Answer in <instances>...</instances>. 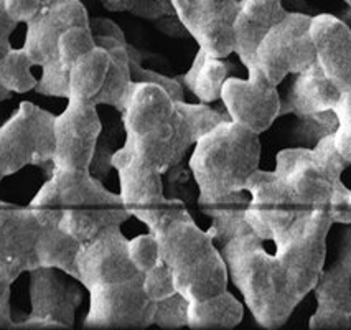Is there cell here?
<instances>
[{
    "instance_id": "6da1fadb",
    "label": "cell",
    "mask_w": 351,
    "mask_h": 330,
    "mask_svg": "<svg viewBox=\"0 0 351 330\" xmlns=\"http://www.w3.org/2000/svg\"><path fill=\"white\" fill-rule=\"evenodd\" d=\"M124 148L111 158L119 174L121 197L128 210L162 200V175L171 162L173 101L155 84L134 83L122 113Z\"/></svg>"
},
{
    "instance_id": "7a4b0ae2",
    "label": "cell",
    "mask_w": 351,
    "mask_h": 330,
    "mask_svg": "<svg viewBox=\"0 0 351 330\" xmlns=\"http://www.w3.org/2000/svg\"><path fill=\"white\" fill-rule=\"evenodd\" d=\"M129 213L149 226L160 258L171 272L175 291L189 303H202L228 291V268L221 252L182 200L163 197L134 207Z\"/></svg>"
},
{
    "instance_id": "3957f363",
    "label": "cell",
    "mask_w": 351,
    "mask_h": 330,
    "mask_svg": "<svg viewBox=\"0 0 351 330\" xmlns=\"http://www.w3.org/2000/svg\"><path fill=\"white\" fill-rule=\"evenodd\" d=\"M28 207L40 222L58 223L80 243L132 218L121 193L106 189L91 172L53 174Z\"/></svg>"
},
{
    "instance_id": "277c9868",
    "label": "cell",
    "mask_w": 351,
    "mask_h": 330,
    "mask_svg": "<svg viewBox=\"0 0 351 330\" xmlns=\"http://www.w3.org/2000/svg\"><path fill=\"white\" fill-rule=\"evenodd\" d=\"M263 243L246 226L219 244V252L228 276L241 291L257 324L276 330L287 324L300 300L292 292L277 256L269 255Z\"/></svg>"
},
{
    "instance_id": "5b68a950",
    "label": "cell",
    "mask_w": 351,
    "mask_h": 330,
    "mask_svg": "<svg viewBox=\"0 0 351 330\" xmlns=\"http://www.w3.org/2000/svg\"><path fill=\"white\" fill-rule=\"evenodd\" d=\"M350 165L333 145V136H324L313 149H284L277 154L274 172L282 178L302 211L326 210L333 223L351 222V195L341 182Z\"/></svg>"
},
{
    "instance_id": "8992f818",
    "label": "cell",
    "mask_w": 351,
    "mask_h": 330,
    "mask_svg": "<svg viewBox=\"0 0 351 330\" xmlns=\"http://www.w3.org/2000/svg\"><path fill=\"white\" fill-rule=\"evenodd\" d=\"M261 141L236 122L224 121L195 144L190 169L199 189V203L244 191L247 178L259 169Z\"/></svg>"
},
{
    "instance_id": "52a82bcc",
    "label": "cell",
    "mask_w": 351,
    "mask_h": 330,
    "mask_svg": "<svg viewBox=\"0 0 351 330\" xmlns=\"http://www.w3.org/2000/svg\"><path fill=\"white\" fill-rule=\"evenodd\" d=\"M332 225V215L326 210L304 211L285 233L274 239L277 259L299 300L312 292L324 271L326 236Z\"/></svg>"
},
{
    "instance_id": "ba28073f",
    "label": "cell",
    "mask_w": 351,
    "mask_h": 330,
    "mask_svg": "<svg viewBox=\"0 0 351 330\" xmlns=\"http://www.w3.org/2000/svg\"><path fill=\"white\" fill-rule=\"evenodd\" d=\"M55 152V116L23 101L0 126V182L27 165H45Z\"/></svg>"
},
{
    "instance_id": "9c48e42d",
    "label": "cell",
    "mask_w": 351,
    "mask_h": 330,
    "mask_svg": "<svg viewBox=\"0 0 351 330\" xmlns=\"http://www.w3.org/2000/svg\"><path fill=\"white\" fill-rule=\"evenodd\" d=\"M101 126L96 104L83 97H68V106L55 116L53 174L91 172Z\"/></svg>"
},
{
    "instance_id": "30bf717a",
    "label": "cell",
    "mask_w": 351,
    "mask_h": 330,
    "mask_svg": "<svg viewBox=\"0 0 351 330\" xmlns=\"http://www.w3.org/2000/svg\"><path fill=\"white\" fill-rule=\"evenodd\" d=\"M310 19V15L287 12L257 48L254 64L274 86H279L287 75H297L315 61V48L308 30Z\"/></svg>"
},
{
    "instance_id": "8fae6325",
    "label": "cell",
    "mask_w": 351,
    "mask_h": 330,
    "mask_svg": "<svg viewBox=\"0 0 351 330\" xmlns=\"http://www.w3.org/2000/svg\"><path fill=\"white\" fill-rule=\"evenodd\" d=\"M141 272L130 259L129 239L122 235L119 225L104 228L91 239L80 244L75 279L80 281L88 292L124 284L137 278Z\"/></svg>"
},
{
    "instance_id": "7c38bea8",
    "label": "cell",
    "mask_w": 351,
    "mask_h": 330,
    "mask_svg": "<svg viewBox=\"0 0 351 330\" xmlns=\"http://www.w3.org/2000/svg\"><path fill=\"white\" fill-rule=\"evenodd\" d=\"M155 303L144 291V272L117 286L89 291V311L84 329H147L154 325Z\"/></svg>"
},
{
    "instance_id": "4fadbf2b",
    "label": "cell",
    "mask_w": 351,
    "mask_h": 330,
    "mask_svg": "<svg viewBox=\"0 0 351 330\" xmlns=\"http://www.w3.org/2000/svg\"><path fill=\"white\" fill-rule=\"evenodd\" d=\"M244 190L251 195L244 215L246 223L263 241H274L289 230L293 220L304 213L276 172L257 169L247 178Z\"/></svg>"
},
{
    "instance_id": "5bb4252c",
    "label": "cell",
    "mask_w": 351,
    "mask_h": 330,
    "mask_svg": "<svg viewBox=\"0 0 351 330\" xmlns=\"http://www.w3.org/2000/svg\"><path fill=\"white\" fill-rule=\"evenodd\" d=\"M175 15L198 47L216 58L234 51V20L239 0H170Z\"/></svg>"
},
{
    "instance_id": "9a60e30c",
    "label": "cell",
    "mask_w": 351,
    "mask_h": 330,
    "mask_svg": "<svg viewBox=\"0 0 351 330\" xmlns=\"http://www.w3.org/2000/svg\"><path fill=\"white\" fill-rule=\"evenodd\" d=\"M249 78H226L221 97L232 122L256 134H263L280 116V96L277 86L267 80L259 67L249 68Z\"/></svg>"
},
{
    "instance_id": "2e32d148",
    "label": "cell",
    "mask_w": 351,
    "mask_h": 330,
    "mask_svg": "<svg viewBox=\"0 0 351 330\" xmlns=\"http://www.w3.org/2000/svg\"><path fill=\"white\" fill-rule=\"evenodd\" d=\"M32 312L15 329H73L75 312L83 303L81 289L66 284L55 268H36L30 272Z\"/></svg>"
},
{
    "instance_id": "e0dca14e",
    "label": "cell",
    "mask_w": 351,
    "mask_h": 330,
    "mask_svg": "<svg viewBox=\"0 0 351 330\" xmlns=\"http://www.w3.org/2000/svg\"><path fill=\"white\" fill-rule=\"evenodd\" d=\"M43 226L30 207L0 202V271L19 278L42 268Z\"/></svg>"
},
{
    "instance_id": "ac0fdd59",
    "label": "cell",
    "mask_w": 351,
    "mask_h": 330,
    "mask_svg": "<svg viewBox=\"0 0 351 330\" xmlns=\"http://www.w3.org/2000/svg\"><path fill=\"white\" fill-rule=\"evenodd\" d=\"M27 25L25 45L19 51L43 70L55 63L60 36L73 27H89V15L81 0H47Z\"/></svg>"
},
{
    "instance_id": "d6986e66",
    "label": "cell",
    "mask_w": 351,
    "mask_h": 330,
    "mask_svg": "<svg viewBox=\"0 0 351 330\" xmlns=\"http://www.w3.org/2000/svg\"><path fill=\"white\" fill-rule=\"evenodd\" d=\"M317 311L310 317L312 330H348L351 327V255L346 252L318 276L315 287Z\"/></svg>"
},
{
    "instance_id": "ffe728a7",
    "label": "cell",
    "mask_w": 351,
    "mask_h": 330,
    "mask_svg": "<svg viewBox=\"0 0 351 330\" xmlns=\"http://www.w3.org/2000/svg\"><path fill=\"white\" fill-rule=\"evenodd\" d=\"M308 30L317 63L343 93L351 91L350 27L333 15L322 14L310 19Z\"/></svg>"
},
{
    "instance_id": "44dd1931",
    "label": "cell",
    "mask_w": 351,
    "mask_h": 330,
    "mask_svg": "<svg viewBox=\"0 0 351 330\" xmlns=\"http://www.w3.org/2000/svg\"><path fill=\"white\" fill-rule=\"evenodd\" d=\"M285 14L282 0H239L234 20V53L247 70L256 63V51L264 36Z\"/></svg>"
},
{
    "instance_id": "7402d4cb",
    "label": "cell",
    "mask_w": 351,
    "mask_h": 330,
    "mask_svg": "<svg viewBox=\"0 0 351 330\" xmlns=\"http://www.w3.org/2000/svg\"><path fill=\"white\" fill-rule=\"evenodd\" d=\"M341 95V89L325 75L320 64L313 61L304 71L297 73V80L293 81L287 99L280 103V116L295 114L307 119L317 114L333 111Z\"/></svg>"
},
{
    "instance_id": "603a6c76",
    "label": "cell",
    "mask_w": 351,
    "mask_h": 330,
    "mask_svg": "<svg viewBox=\"0 0 351 330\" xmlns=\"http://www.w3.org/2000/svg\"><path fill=\"white\" fill-rule=\"evenodd\" d=\"M230 116L213 111L205 104H189L185 101H173V139H171V162L167 175L171 182L182 174L183 158L186 150L195 145L205 134L215 129Z\"/></svg>"
},
{
    "instance_id": "cb8c5ba5",
    "label": "cell",
    "mask_w": 351,
    "mask_h": 330,
    "mask_svg": "<svg viewBox=\"0 0 351 330\" xmlns=\"http://www.w3.org/2000/svg\"><path fill=\"white\" fill-rule=\"evenodd\" d=\"M93 47H96V42L89 27H73L64 32L58 40V55H56L55 63L43 68V75L36 83L35 91L43 96L68 99L69 71L75 61Z\"/></svg>"
},
{
    "instance_id": "d4e9b609",
    "label": "cell",
    "mask_w": 351,
    "mask_h": 330,
    "mask_svg": "<svg viewBox=\"0 0 351 330\" xmlns=\"http://www.w3.org/2000/svg\"><path fill=\"white\" fill-rule=\"evenodd\" d=\"M97 47H103L109 55V68L106 80L97 95L93 97V103L108 104L117 109L121 114L128 106L130 91L134 83L130 78L128 40H117L112 36H95Z\"/></svg>"
},
{
    "instance_id": "484cf974",
    "label": "cell",
    "mask_w": 351,
    "mask_h": 330,
    "mask_svg": "<svg viewBox=\"0 0 351 330\" xmlns=\"http://www.w3.org/2000/svg\"><path fill=\"white\" fill-rule=\"evenodd\" d=\"M244 307L228 291L202 303H189V325L193 330H230L243 322Z\"/></svg>"
},
{
    "instance_id": "4316f807",
    "label": "cell",
    "mask_w": 351,
    "mask_h": 330,
    "mask_svg": "<svg viewBox=\"0 0 351 330\" xmlns=\"http://www.w3.org/2000/svg\"><path fill=\"white\" fill-rule=\"evenodd\" d=\"M230 67L224 58L208 55L199 48L193 64L183 75V83L203 103H213L221 97L223 83L228 78Z\"/></svg>"
},
{
    "instance_id": "83f0119b",
    "label": "cell",
    "mask_w": 351,
    "mask_h": 330,
    "mask_svg": "<svg viewBox=\"0 0 351 330\" xmlns=\"http://www.w3.org/2000/svg\"><path fill=\"white\" fill-rule=\"evenodd\" d=\"M249 198L246 190L239 191V193H232L230 197L221 198V200L199 203V209L205 215H208L213 222H211L208 233L211 238L219 244L230 239L238 231L244 230L249 226L246 223V209H247Z\"/></svg>"
},
{
    "instance_id": "f1b7e54d",
    "label": "cell",
    "mask_w": 351,
    "mask_h": 330,
    "mask_svg": "<svg viewBox=\"0 0 351 330\" xmlns=\"http://www.w3.org/2000/svg\"><path fill=\"white\" fill-rule=\"evenodd\" d=\"M109 68V55L103 47H93L80 56L69 71V96L93 99L103 86Z\"/></svg>"
},
{
    "instance_id": "f546056e",
    "label": "cell",
    "mask_w": 351,
    "mask_h": 330,
    "mask_svg": "<svg viewBox=\"0 0 351 330\" xmlns=\"http://www.w3.org/2000/svg\"><path fill=\"white\" fill-rule=\"evenodd\" d=\"M38 80L32 75V64L19 50H10L0 61V84L12 93H27L35 89Z\"/></svg>"
},
{
    "instance_id": "4dcf8cb0",
    "label": "cell",
    "mask_w": 351,
    "mask_h": 330,
    "mask_svg": "<svg viewBox=\"0 0 351 330\" xmlns=\"http://www.w3.org/2000/svg\"><path fill=\"white\" fill-rule=\"evenodd\" d=\"M154 325L162 329H180L189 325V300L180 292L155 303Z\"/></svg>"
},
{
    "instance_id": "1f68e13d",
    "label": "cell",
    "mask_w": 351,
    "mask_h": 330,
    "mask_svg": "<svg viewBox=\"0 0 351 330\" xmlns=\"http://www.w3.org/2000/svg\"><path fill=\"white\" fill-rule=\"evenodd\" d=\"M130 67V78L132 83H145V84H155V86L162 88L167 95L170 96L171 101H183L185 99V91H183V84L180 81L170 78V76L162 75L149 68L142 67V60L138 58H129Z\"/></svg>"
},
{
    "instance_id": "d6a6232c",
    "label": "cell",
    "mask_w": 351,
    "mask_h": 330,
    "mask_svg": "<svg viewBox=\"0 0 351 330\" xmlns=\"http://www.w3.org/2000/svg\"><path fill=\"white\" fill-rule=\"evenodd\" d=\"M333 114L337 117V129L332 134L333 145L345 161L351 162V91L343 93Z\"/></svg>"
},
{
    "instance_id": "836d02e7",
    "label": "cell",
    "mask_w": 351,
    "mask_h": 330,
    "mask_svg": "<svg viewBox=\"0 0 351 330\" xmlns=\"http://www.w3.org/2000/svg\"><path fill=\"white\" fill-rule=\"evenodd\" d=\"M144 291L147 297L154 303L157 300L165 299L171 294H175V286H173V278H171V272L167 264L163 263L160 258L154 268H150L149 271L144 272Z\"/></svg>"
},
{
    "instance_id": "e575fe53",
    "label": "cell",
    "mask_w": 351,
    "mask_h": 330,
    "mask_svg": "<svg viewBox=\"0 0 351 330\" xmlns=\"http://www.w3.org/2000/svg\"><path fill=\"white\" fill-rule=\"evenodd\" d=\"M129 255L138 271L145 272L160 261L157 239L152 233L141 235L129 241Z\"/></svg>"
},
{
    "instance_id": "d590c367",
    "label": "cell",
    "mask_w": 351,
    "mask_h": 330,
    "mask_svg": "<svg viewBox=\"0 0 351 330\" xmlns=\"http://www.w3.org/2000/svg\"><path fill=\"white\" fill-rule=\"evenodd\" d=\"M15 28H17V22L9 17L5 7H3V0H0V61L5 58L7 53L12 50L10 35L14 34ZM12 96H14V93L0 84V103L10 99Z\"/></svg>"
},
{
    "instance_id": "8d00e7d4",
    "label": "cell",
    "mask_w": 351,
    "mask_h": 330,
    "mask_svg": "<svg viewBox=\"0 0 351 330\" xmlns=\"http://www.w3.org/2000/svg\"><path fill=\"white\" fill-rule=\"evenodd\" d=\"M47 0H3L7 14L15 22H30L42 10Z\"/></svg>"
},
{
    "instance_id": "74e56055",
    "label": "cell",
    "mask_w": 351,
    "mask_h": 330,
    "mask_svg": "<svg viewBox=\"0 0 351 330\" xmlns=\"http://www.w3.org/2000/svg\"><path fill=\"white\" fill-rule=\"evenodd\" d=\"M15 279L9 272L0 271V329H15L10 309V287Z\"/></svg>"
},
{
    "instance_id": "f35d334b",
    "label": "cell",
    "mask_w": 351,
    "mask_h": 330,
    "mask_svg": "<svg viewBox=\"0 0 351 330\" xmlns=\"http://www.w3.org/2000/svg\"><path fill=\"white\" fill-rule=\"evenodd\" d=\"M89 28H91L93 36H112V38L117 40H125L121 27L109 19L89 20Z\"/></svg>"
},
{
    "instance_id": "ab89813d",
    "label": "cell",
    "mask_w": 351,
    "mask_h": 330,
    "mask_svg": "<svg viewBox=\"0 0 351 330\" xmlns=\"http://www.w3.org/2000/svg\"><path fill=\"white\" fill-rule=\"evenodd\" d=\"M130 2L132 0H101V3L111 12H124L130 9Z\"/></svg>"
},
{
    "instance_id": "60d3db41",
    "label": "cell",
    "mask_w": 351,
    "mask_h": 330,
    "mask_svg": "<svg viewBox=\"0 0 351 330\" xmlns=\"http://www.w3.org/2000/svg\"><path fill=\"white\" fill-rule=\"evenodd\" d=\"M345 2H346V3H348V5H350V2H351V0H345Z\"/></svg>"
}]
</instances>
